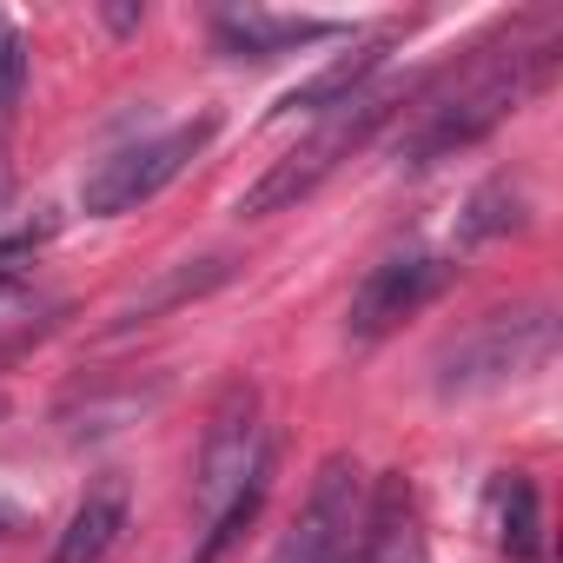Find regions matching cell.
<instances>
[{
    "mask_svg": "<svg viewBox=\"0 0 563 563\" xmlns=\"http://www.w3.org/2000/svg\"><path fill=\"white\" fill-rule=\"evenodd\" d=\"M27 258H34V232H14V239H0V286H14Z\"/></svg>",
    "mask_w": 563,
    "mask_h": 563,
    "instance_id": "obj_17",
    "label": "cell"
},
{
    "mask_svg": "<svg viewBox=\"0 0 563 563\" xmlns=\"http://www.w3.org/2000/svg\"><path fill=\"white\" fill-rule=\"evenodd\" d=\"M21 93H27V41L14 21H0V126L14 120Z\"/></svg>",
    "mask_w": 563,
    "mask_h": 563,
    "instance_id": "obj_16",
    "label": "cell"
},
{
    "mask_svg": "<svg viewBox=\"0 0 563 563\" xmlns=\"http://www.w3.org/2000/svg\"><path fill=\"white\" fill-rule=\"evenodd\" d=\"M451 278H457V265H451L444 252H391V258H378V265L358 278V292H352L345 332H352L358 345L398 332L411 312H424V306L451 286Z\"/></svg>",
    "mask_w": 563,
    "mask_h": 563,
    "instance_id": "obj_7",
    "label": "cell"
},
{
    "mask_svg": "<svg viewBox=\"0 0 563 563\" xmlns=\"http://www.w3.org/2000/svg\"><path fill=\"white\" fill-rule=\"evenodd\" d=\"M265 484H272V471H258V477H252V484H245V490L212 517V523H206V543L192 550V563H225V550L252 530V517H258V504H265Z\"/></svg>",
    "mask_w": 563,
    "mask_h": 563,
    "instance_id": "obj_15",
    "label": "cell"
},
{
    "mask_svg": "<svg viewBox=\"0 0 563 563\" xmlns=\"http://www.w3.org/2000/svg\"><path fill=\"white\" fill-rule=\"evenodd\" d=\"M120 530H126V484L120 477H100L80 497V510L67 517V530H60V543H54L47 563H107L113 543H120Z\"/></svg>",
    "mask_w": 563,
    "mask_h": 563,
    "instance_id": "obj_10",
    "label": "cell"
},
{
    "mask_svg": "<svg viewBox=\"0 0 563 563\" xmlns=\"http://www.w3.org/2000/svg\"><path fill=\"white\" fill-rule=\"evenodd\" d=\"M225 258H192V265H179V272H166L159 286H146L126 312H120V325H140V319H159V312H173V306H186V299H199V292H212V286H225Z\"/></svg>",
    "mask_w": 563,
    "mask_h": 563,
    "instance_id": "obj_13",
    "label": "cell"
},
{
    "mask_svg": "<svg viewBox=\"0 0 563 563\" xmlns=\"http://www.w3.org/2000/svg\"><path fill=\"white\" fill-rule=\"evenodd\" d=\"M14 530H27V517L14 504H0V537H14Z\"/></svg>",
    "mask_w": 563,
    "mask_h": 563,
    "instance_id": "obj_18",
    "label": "cell"
},
{
    "mask_svg": "<svg viewBox=\"0 0 563 563\" xmlns=\"http://www.w3.org/2000/svg\"><path fill=\"white\" fill-rule=\"evenodd\" d=\"M398 100L405 93H358V100H345V107H332V113H319V126H312V140H299L286 159H272L252 186H245V199H239V212L245 219H265V212H286V206H299V199H312L391 113H398Z\"/></svg>",
    "mask_w": 563,
    "mask_h": 563,
    "instance_id": "obj_1",
    "label": "cell"
},
{
    "mask_svg": "<svg viewBox=\"0 0 563 563\" xmlns=\"http://www.w3.org/2000/svg\"><path fill=\"white\" fill-rule=\"evenodd\" d=\"M278 563H365V471L352 457H325L312 497L292 523Z\"/></svg>",
    "mask_w": 563,
    "mask_h": 563,
    "instance_id": "obj_6",
    "label": "cell"
},
{
    "mask_svg": "<svg viewBox=\"0 0 563 563\" xmlns=\"http://www.w3.org/2000/svg\"><path fill=\"white\" fill-rule=\"evenodd\" d=\"M0 418H8V391H0Z\"/></svg>",
    "mask_w": 563,
    "mask_h": 563,
    "instance_id": "obj_19",
    "label": "cell"
},
{
    "mask_svg": "<svg viewBox=\"0 0 563 563\" xmlns=\"http://www.w3.org/2000/svg\"><path fill=\"white\" fill-rule=\"evenodd\" d=\"M332 34H345V21L265 14V8H232V14H219V47H232V54H252V60L292 54V47H312V41H332Z\"/></svg>",
    "mask_w": 563,
    "mask_h": 563,
    "instance_id": "obj_9",
    "label": "cell"
},
{
    "mask_svg": "<svg viewBox=\"0 0 563 563\" xmlns=\"http://www.w3.org/2000/svg\"><path fill=\"white\" fill-rule=\"evenodd\" d=\"M258 471H272V457H265V405H258V385L239 378L212 405V424H206V444H199V484H192L199 517L212 523Z\"/></svg>",
    "mask_w": 563,
    "mask_h": 563,
    "instance_id": "obj_5",
    "label": "cell"
},
{
    "mask_svg": "<svg viewBox=\"0 0 563 563\" xmlns=\"http://www.w3.org/2000/svg\"><path fill=\"white\" fill-rule=\"evenodd\" d=\"M385 60H391V34H378V41H358L345 60H332L325 74H312L306 87H292V93L278 100L272 113H312V120H319V113H332V107L358 100V93H365V80H372Z\"/></svg>",
    "mask_w": 563,
    "mask_h": 563,
    "instance_id": "obj_11",
    "label": "cell"
},
{
    "mask_svg": "<svg viewBox=\"0 0 563 563\" xmlns=\"http://www.w3.org/2000/svg\"><path fill=\"white\" fill-rule=\"evenodd\" d=\"M510 225H523V192H517L510 179H484V186L471 192L464 219H457V245L497 239V232H510Z\"/></svg>",
    "mask_w": 563,
    "mask_h": 563,
    "instance_id": "obj_14",
    "label": "cell"
},
{
    "mask_svg": "<svg viewBox=\"0 0 563 563\" xmlns=\"http://www.w3.org/2000/svg\"><path fill=\"white\" fill-rule=\"evenodd\" d=\"M550 60H556V47H523V54L490 60L464 93H451V100H438V107L424 113V126L405 140V166H431V159H444V153H457V146H477L490 126H504V120L550 80Z\"/></svg>",
    "mask_w": 563,
    "mask_h": 563,
    "instance_id": "obj_2",
    "label": "cell"
},
{
    "mask_svg": "<svg viewBox=\"0 0 563 563\" xmlns=\"http://www.w3.org/2000/svg\"><path fill=\"white\" fill-rule=\"evenodd\" d=\"M365 563H431L424 530H418L411 484L398 471H385L378 490L365 497Z\"/></svg>",
    "mask_w": 563,
    "mask_h": 563,
    "instance_id": "obj_8",
    "label": "cell"
},
{
    "mask_svg": "<svg viewBox=\"0 0 563 563\" xmlns=\"http://www.w3.org/2000/svg\"><path fill=\"white\" fill-rule=\"evenodd\" d=\"M490 504H497V543L517 563H543V504H537V484L510 471V477H497Z\"/></svg>",
    "mask_w": 563,
    "mask_h": 563,
    "instance_id": "obj_12",
    "label": "cell"
},
{
    "mask_svg": "<svg viewBox=\"0 0 563 563\" xmlns=\"http://www.w3.org/2000/svg\"><path fill=\"white\" fill-rule=\"evenodd\" d=\"M556 352V319L550 306H517V312H490L477 319L464 339H451L438 352V398H477V391H497L523 372H537L543 358Z\"/></svg>",
    "mask_w": 563,
    "mask_h": 563,
    "instance_id": "obj_3",
    "label": "cell"
},
{
    "mask_svg": "<svg viewBox=\"0 0 563 563\" xmlns=\"http://www.w3.org/2000/svg\"><path fill=\"white\" fill-rule=\"evenodd\" d=\"M219 133V120L212 113H199V120H186V126H173V133H153V140H133V146H120V153H107L93 173H87V186H80V206L93 212V219H120V212H133V206H146L153 192H166L199 153H206V140Z\"/></svg>",
    "mask_w": 563,
    "mask_h": 563,
    "instance_id": "obj_4",
    "label": "cell"
}]
</instances>
